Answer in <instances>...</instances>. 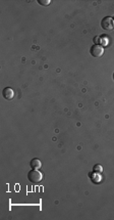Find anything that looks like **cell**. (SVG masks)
I'll return each instance as SVG.
<instances>
[{
  "instance_id": "3957f363",
  "label": "cell",
  "mask_w": 114,
  "mask_h": 220,
  "mask_svg": "<svg viewBox=\"0 0 114 220\" xmlns=\"http://www.w3.org/2000/svg\"><path fill=\"white\" fill-rule=\"evenodd\" d=\"M90 52H91V55L94 56V58H100L104 54V48L101 44H94L91 47V49H90Z\"/></svg>"
},
{
  "instance_id": "6da1fadb",
  "label": "cell",
  "mask_w": 114,
  "mask_h": 220,
  "mask_svg": "<svg viewBox=\"0 0 114 220\" xmlns=\"http://www.w3.org/2000/svg\"><path fill=\"white\" fill-rule=\"evenodd\" d=\"M28 179L30 180L32 183H35V184H38L41 181L43 180V174L40 172L39 170L36 169H32L30 172L28 173Z\"/></svg>"
},
{
  "instance_id": "5b68a950",
  "label": "cell",
  "mask_w": 114,
  "mask_h": 220,
  "mask_svg": "<svg viewBox=\"0 0 114 220\" xmlns=\"http://www.w3.org/2000/svg\"><path fill=\"white\" fill-rule=\"evenodd\" d=\"M30 165L33 169H36V170H39L41 167H42V163H41V161L39 160V159H33V160L31 161Z\"/></svg>"
},
{
  "instance_id": "277c9868",
  "label": "cell",
  "mask_w": 114,
  "mask_h": 220,
  "mask_svg": "<svg viewBox=\"0 0 114 220\" xmlns=\"http://www.w3.org/2000/svg\"><path fill=\"white\" fill-rule=\"evenodd\" d=\"M2 95H3V97L5 99H7V100H10V99H13V96H14V92H13V90H12V89L10 88V87H5L2 90Z\"/></svg>"
},
{
  "instance_id": "7a4b0ae2",
  "label": "cell",
  "mask_w": 114,
  "mask_h": 220,
  "mask_svg": "<svg viewBox=\"0 0 114 220\" xmlns=\"http://www.w3.org/2000/svg\"><path fill=\"white\" fill-rule=\"evenodd\" d=\"M101 27L103 30L112 31L114 29V20L110 17H105L101 22Z\"/></svg>"
},
{
  "instance_id": "8992f818",
  "label": "cell",
  "mask_w": 114,
  "mask_h": 220,
  "mask_svg": "<svg viewBox=\"0 0 114 220\" xmlns=\"http://www.w3.org/2000/svg\"><path fill=\"white\" fill-rule=\"evenodd\" d=\"M38 3L41 5H44V6H47L51 3V0H38Z\"/></svg>"
},
{
  "instance_id": "52a82bcc",
  "label": "cell",
  "mask_w": 114,
  "mask_h": 220,
  "mask_svg": "<svg viewBox=\"0 0 114 220\" xmlns=\"http://www.w3.org/2000/svg\"><path fill=\"white\" fill-rule=\"evenodd\" d=\"M113 80H114V74H113Z\"/></svg>"
}]
</instances>
